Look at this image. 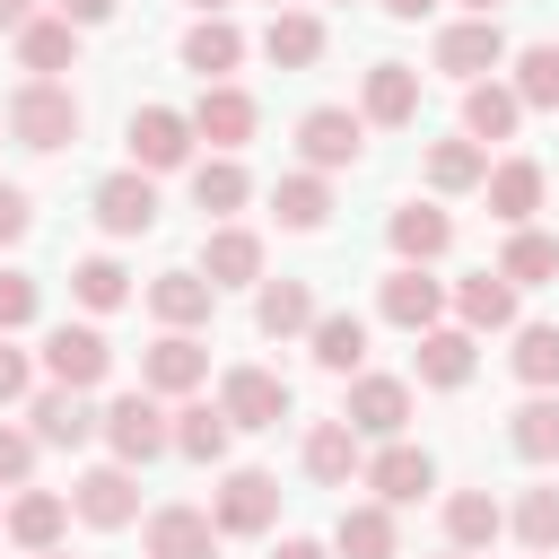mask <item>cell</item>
Returning a JSON list of instances; mask_svg holds the SVG:
<instances>
[{
  "label": "cell",
  "mask_w": 559,
  "mask_h": 559,
  "mask_svg": "<svg viewBox=\"0 0 559 559\" xmlns=\"http://www.w3.org/2000/svg\"><path fill=\"white\" fill-rule=\"evenodd\" d=\"M9 140H17V148H44V157L70 148V140H79V96H70L61 79H26V87L9 96Z\"/></svg>",
  "instance_id": "obj_1"
},
{
  "label": "cell",
  "mask_w": 559,
  "mask_h": 559,
  "mask_svg": "<svg viewBox=\"0 0 559 559\" xmlns=\"http://www.w3.org/2000/svg\"><path fill=\"white\" fill-rule=\"evenodd\" d=\"M96 428H105V445H114V463H148V454H166V411H157V393L140 384V393H114L105 411H96Z\"/></svg>",
  "instance_id": "obj_2"
},
{
  "label": "cell",
  "mask_w": 559,
  "mask_h": 559,
  "mask_svg": "<svg viewBox=\"0 0 559 559\" xmlns=\"http://www.w3.org/2000/svg\"><path fill=\"white\" fill-rule=\"evenodd\" d=\"M131 166H140V175H175V166H192V114H175V105H140V114H131Z\"/></svg>",
  "instance_id": "obj_3"
},
{
  "label": "cell",
  "mask_w": 559,
  "mask_h": 559,
  "mask_svg": "<svg viewBox=\"0 0 559 559\" xmlns=\"http://www.w3.org/2000/svg\"><path fill=\"white\" fill-rule=\"evenodd\" d=\"M358 148H367V122H358L349 105H314V114H297V157H306L314 175L358 166Z\"/></svg>",
  "instance_id": "obj_4"
},
{
  "label": "cell",
  "mask_w": 559,
  "mask_h": 559,
  "mask_svg": "<svg viewBox=\"0 0 559 559\" xmlns=\"http://www.w3.org/2000/svg\"><path fill=\"white\" fill-rule=\"evenodd\" d=\"M87 210H96L105 236H148V227H157V175L122 166V175H105V183L87 192Z\"/></svg>",
  "instance_id": "obj_5"
},
{
  "label": "cell",
  "mask_w": 559,
  "mask_h": 559,
  "mask_svg": "<svg viewBox=\"0 0 559 559\" xmlns=\"http://www.w3.org/2000/svg\"><path fill=\"white\" fill-rule=\"evenodd\" d=\"M44 376H52V384H70V393H87V384H105V376H114V341H105L96 323H61V332L44 341Z\"/></svg>",
  "instance_id": "obj_6"
},
{
  "label": "cell",
  "mask_w": 559,
  "mask_h": 559,
  "mask_svg": "<svg viewBox=\"0 0 559 559\" xmlns=\"http://www.w3.org/2000/svg\"><path fill=\"white\" fill-rule=\"evenodd\" d=\"M70 515H79V524H96V533H122V524L140 515V480H131V463H96V472H79Z\"/></svg>",
  "instance_id": "obj_7"
},
{
  "label": "cell",
  "mask_w": 559,
  "mask_h": 559,
  "mask_svg": "<svg viewBox=\"0 0 559 559\" xmlns=\"http://www.w3.org/2000/svg\"><path fill=\"white\" fill-rule=\"evenodd\" d=\"M271 515H280V480L253 472V463L210 489V524H218V533H271Z\"/></svg>",
  "instance_id": "obj_8"
},
{
  "label": "cell",
  "mask_w": 559,
  "mask_h": 559,
  "mask_svg": "<svg viewBox=\"0 0 559 559\" xmlns=\"http://www.w3.org/2000/svg\"><path fill=\"white\" fill-rule=\"evenodd\" d=\"M218 411H227V428H280L288 419V384L271 367H227L218 376Z\"/></svg>",
  "instance_id": "obj_9"
},
{
  "label": "cell",
  "mask_w": 559,
  "mask_h": 559,
  "mask_svg": "<svg viewBox=\"0 0 559 559\" xmlns=\"http://www.w3.org/2000/svg\"><path fill=\"white\" fill-rule=\"evenodd\" d=\"M498 61H507L498 17H454V26L437 35V70H445V79H463V87H472V79H489Z\"/></svg>",
  "instance_id": "obj_10"
},
{
  "label": "cell",
  "mask_w": 559,
  "mask_h": 559,
  "mask_svg": "<svg viewBox=\"0 0 559 559\" xmlns=\"http://www.w3.org/2000/svg\"><path fill=\"white\" fill-rule=\"evenodd\" d=\"M253 122H262V114H253V96H245L236 79H210L201 105H192V140H210V148H227V157L253 140Z\"/></svg>",
  "instance_id": "obj_11"
},
{
  "label": "cell",
  "mask_w": 559,
  "mask_h": 559,
  "mask_svg": "<svg viewBox=\"0 0 559 559\" xmlns=\"http://www.w3.org/2000/svg\"><path fill=\"white\" fill-rule=\"evenodd\" d=\"M376 314H384V323H402V332H428V323L445 314V280H428V262H402V271H384Z\"/></svg>",
  "instance_id": "obj_12"
},
{
  "label": "cell",
  "mask_w": 559,
  "mask_h": 559,
  "mask_svg": "<svg viewBox=\"0 0 559 559\" xmlns=\"http://www.w3.org/2000/svg\"><path fill=\"white\" fill-rule=\"evenodd\" d=\"M341 419H349L358 437H402V428H411V384H402V376H349Z\"/></svg>",
  "instance_id": "obj_13"
},
{
  "label": "cell",
  "mask_w": 559,
  "mask_h": 559,
  "mask_svg": "<svg viewBox=\"0 0 559 559\" xmlns=\"http://www.w3.org/2000/svg\"><path fill=\"white\" fill-rule=\"evenodd\" d=\"M358 472H367V489H376L384 507H411V498H428V489H437L428 445H402V437H384V454H376V463H358Z\"/></svg>",
  "instance_id": "obj_14"
},
{
  "label": "cell",
  "mask_w": 559,
  "mask_h": 559,
  "mask_svg": "<svg viewBox=\"0 0 559 559\" xmlns=\"http://www.w3.org/2000/svg\"><path fill=\"white\" fill-rule=\"evenodd\" d=\"M0 533H9L17 550H61V533H70V498H61V489H17L9 515H0Z\"/></svg>",
  "instance_id": "obj_15"
},
{
  "label": "cell",
  "mask_w": 559,
  "mask_h": 559,
  "mask_svg": "<svg viewBox=\"0 0 559 559\" xmlns=\"http://www.w3.org/2000/svg\"><path fill=\"white\" fill-rule=\"evenodd\" d=\"M9 44H17L26 79H61V70H79V26H70V17H44V9H35Z\"/></svg>",
  "instance_id": "obj_16"
},
{
  "label": "cell",
  "mask_w": 559,
  "mask_h": 559,
  "mask_svg": "<svg viewBox=\"0 0 559 559\" xmlns=\"http://www.w3.org/2000/svg\"><path fill=\"white\" fill-rule=\"evenodd\" d=\"M411 114H419V70H411V61H376V70H367V87H358V122L402 131Z\"/></svg>",
  "instance_id": "obj_17"
},
{
  "label": "cell",
  "mask_w": 559,
  "mask_h": 559,
  "mask_svg": "<svg viewBox=\"0 0 559 559\" xmlns=\"http://www.w3.org/2000/svg\"><path fill=\"white\" fill-rule=\"evenodd\" d=\"M210 306H218V288H210L201 271H157V280H148V314H157L166 332H201Z\"/></svg>",
  "instance_id": "obj_18"
},
{
  "label": "cell",
  "mask_w": 559,
  "mask_h": 559,
  "mask_svg": "<svg viewBox=\"0 0 559 559\" xmlns=\"http://www.w3.org/2000/svg\"><path fill=\"white\" fill-rule=\"evenodd\" d=\"M472 367H480V349H472V332H463V323H428V332H419V384L463 393V384H472Z\"/></svg>",
  "instance_id": "obj_19"
},
{
  "label": "cell",
  "mask_w": 559,
  "mask_h": 559,
  "mask_svg": "<svg viewBox=\"0 0 559 559\" xmlns=\"http://www.w3.org/2000/svg\"><path fill=\"white\" fill-rule=\"evenodd\" d=\"M201 376H210V349H201L192 332H166V341L140 358V384H148V393H175V402L201 393Z\"/></svg>",
  "instance_id": "obj_20"
},
{
  "label": "cell",
  "mask_w": 559,
  "mask_h": 559,
  "mask_svg": "<svg viewBox=\"0 0 559 559\" xmlns=\"http://www.w3.org/2000/svg\"><path fill=\"white\" fill-rule=\"evenodd\" d=\"M26 419H35V445H87V437H96V411H87V393H70V384H44V393L26 402Z\"/></svg>",
  "instance_id": "obj_21"
},
{
  "label": "cell",
  "mask_w": 559,
  "mask_h": 559,
  "mask_svg": "<svg viewBox=\"0 0 559 559\" xmlns=\"http://www.w3.org/2000/svg\"><path fill=\"white\" fill-rule=\"evenodd\" d=\"M227 437H236L227 411H218V402H192V393H183V411L166 419V445H175L183 463H227Z\"/></svg>",
  "instance_id": "obj_22"
},
{
  "label": "cell",
  "mask_w": 559,
  "mask_h": 559,
  "mask_svg": "<svg viewBox=\"0 0 559 559\" xmlns=\"http://www.w3.org/2000/svg\"><path fill=\"white\" fill-rule=\"evenodd\" d=\"M393 550H402V533H393V507H384V498L341 507V524H332V559H393Z\"/></svg>",
  "instance_id": "obj_23"
},
{
  "label": "cell",
  "mask_w": 559,
  "mask_h": 559,
  "mask_svg": "<svg viewBox=\"0 0 559 559\" xmlns=\"http://www.w3.org/2000/svg\"><path fill=\"white\" fill-rule=\"evenodd\" d=\"M210 550H218L210 507H157L148 515V559H210Z\"/></svg>",
  "instance_id": "obj_24"
},
{
  "label": "cell",
  "mask_w": 559,
  "mask_h": 559,
  "mask_svg": "<svg viewBox=\"0 0 559 559\" xmlns=\"http://www.w3.org/2000/svg\"><path fill=\"white\" fill-rule=\"evenodd\" d=\"M480 192H489V218L533 227V210H542V166H533V157H507V166L480 175Z\"/></svg>",
  "instance_id": "obj_25"
},
{
  "label": "cell",
  "mask_w": 559,
  "mask_h": 559,
  "mask_svg": "<svg viewBox=\"0 0 559 559\" xmlns=\"http://www.w3.org/2000/svg\"><path fill=\"white\" fill-rule=\"evenodd\" d=\"M454 314H463V332H515V280L507 271H472L454 288Z\"/></svg>",
  "instance_id": "obj_26"
},
{
  "label": "cell",
  "mask_w": 559,
  "mask_h": 559,
  "mask_svg": "<svg viewBox=\"0 0 559 559\" xmlns=\"http://www.w3.org/2000/svg\"><path fill=\"white\" fill-rule=\"evenodd\" d=\"M262 52H271V70H306V61H323V17H314V9H271Z\"/></svg>",
  "instance_id": "obj_27"
},
{
  "label": "cell",
  "mask_w": 559,
  "mask_h": 559,
  "mask_svg": "<svg viewBox=\"0 0 559 559\" xmlns=\"http://www.w3.org/2000/svg\"><path fill=\"white\" fill-rule=\"evenodd\" d=\"M201 280H210V288H245V280H262V236H253V227H218V236L201 245Z\"/></svg>",
  "instance_id": "obj_28"
},
{
  "label": "cell",
  "mask_w": 559,
  "mask_h": 559,
  "mask_svg": "<svg viewBox=\"0 0 559 559\" xmlns=\"http://www.w3.org/2000/svg\"><path fill=\"white\" fill-rule=\"evenodd\" d=\"M349 472H358V428H349V419H314V428H306V480L349 489Z\"/></svg>",
  "instance_id": "obj_29"
},
{
  "label": "cell",
  "mask_w": 559,
  "mask_h": 559,
  "mask_svg": "<svg viewBox=\"0 0 559 559\" xmlns=\"http://www.w3.org/2000/svg\"><path fill=\"white\" fill-rule=\"evenodd\" d=\"M524 122V96L515 87H498V79H472L463 87V140H507Z\"/></svg>",
  "instance_id": "obj_30"
},
{
  "label": "cell",
  "mask_w": 559,
  "mask_h": 559,
  "mask_svg": "<svg viewBox=\"0 0 559 559\" xmlns=\"http://www.w3.org/2000/svg\"><path fill=\"white\" fill-rule=\"evenodd\" d=\"M384 236H393V253H402V262H437V253L454 245V218H445V210H428V201H402Z\"/></svg>",
  "instance_id": "obj_31"
},
{
  "label": "cell",
  "mask_w": 559,
  "mask_h": 559,
  "mask_svg": "<svg viewBox=\"0 0 559 559\" xmlns=\"http://www.w3.org/2000/svg\"><path fill=\"white\" fill-rule=\"evenodd\" d=\"M306 349H314L323 376H358V358H367V323H358V314H314V323H306Z\"/></svg>",
  "instance_id": "obj_32"
},
{
  "label": "cell",
  "mask_w": 559,
  "mask_h": 559,
  "mask_svg": "<svg viewBox=\"0 0 559 559\" xmlns=\"http://www.w3.org/2000/svg\"><path fill=\"white\" fill-rule=\"evenodd\" d=\"M498 533H507V507H498L489 489H454V498H445V542H454V550H489Z\"/></svg>",
  "instance_id": "obj_33"
},
{
  "label": "cell",
  "mask_w": 559,
  "mask_h": 559,
  "mask_svg": "<svg viewBox=\"0 0 559 559\" xmlns=\"http://www.w3.org/2000/svg\"><path fill=\"white\" fill-rule=\"evenodd\" d=\"M236 61H245V35H236L227 17H201V26L183 35V70H192L201 87H210V79H227Z\"/></svg>",
  "instance_id": "obj_34"
},
{
  "label": "cell",
  "mask_w": 559,
  "mask_h": 559,
  "mask_svg": "<svg viewBox=\"0 0 559 559\" xmlns=\"http://www.w3.org/2000/svg\"><path fill=\"white\" fill-rule=\"evenodd\" d=\"M271 210H280V227H297V236H314L323 218H332V183L306 166V175H280L271 183Z\"/></svg>",
  "instance_id": "obj_35"
},
{
  "label": "cell",
  "mask_w": 559,
  "mask_h": 559,
  "mask_svg": "<svg viewBox=\"0 0 559 559\" xmlns=\"http://www.w3.org/2000/svg\"><path fill=\"white\" fill-rule=\"evenodd\" d=\"M253 323H262L271 341H297V332L314 323V288H306V280H262V297H253Z\"/></svg>",
  "instance_id": "obj_36"
},
{
  "label": "cell",
  "mask_w": 559,
  "mask_h": 559,
  "mask_svg": "<svg viewBox=\"0 0 559 559\" xmlns=\"http://www.w3.org/2000/svg\"><path fill=\"white\" fill-rule=\"evenodd\" d=\"M192 201H201L210 218H227V210H245V201H253V175L218 148V157H201V166H192Z\"/></svg>",
  "instance_id": "obj_37"
},
{
  "label": "cell",
  "mask_w": 559,
  "mask_h": 559,
  "mask_svg": "<svg viewBox=\"0 0 559 559\" xmlns=\"http://www.w3.org/2000/svg\"><path fill=\"white\" fill-rule=\"evenodd\" d=\"M507 367L533 384V393H559V323H515V349Z\"/></svg>",
  "instance_id": "obj_38"
},
{
  "label": "cell",
  "mask_w": 559,
  "mask_h": 559,
  "mask_svg": "<svg viewBox=\"0 0 559 559\" xmlns=\"http://www.w3.org/2000/svg\"><path fill=\"white\" fill-rule=\"evenodd\" d=\"M507 445L524 463H559V393H533L515 419H507Z\"/></svg>",
  "instance_id": "obj_39"
},
{
  "label": "cell",
  "mask_w": 559,
  "mask_h": 559,
  "mask_svg": "<svg viewBox=\"0 0 559 559\" xmlns=\"http://www.w3.org/2000/svg\"><path fill=\"white\" fill-rule=\"evenodd\" d=\"M498 271H507L515 288H542V280H559V236H542V227H515V236H507V253H498Z\"/></svg>",
  "instance_id": "obj_40"
},
{
  "label": "cell",
  "mask_w": 559,
  "mask_h": 559,
  "mask_svg": "<svg viewBox=\"0 0 559 559\" xmlns=\"http://www.w3.org/2000/svg\"><path fill=\"white\" fill-rule=\"evenodd\" d=\"M70 297H79L87 314H114V306L131 297V271H122L114 253H87V262H70Z\"/></svg>",
  "instance_id": "obj_41"
},
{
  "label": "cell",
  "mask_w": 559,
  "mask_h": 559,
  "mask_svg": "<svg viewBox=\"0 0 559 559\" xmlns=\"http://www.w3.org/2000/svg\"><path fill=\"white\" fill-rule=\"evenodd\" d=\"M489 175V148L480 140H437L428 148V192H472Z\"/></svg>",
  "instance_id": "obj_42"
},
{
  "label": "cell",
  "mask_w": 559,
  "mask_h": 559,
  "mask_svg": "<svg viewBox=\"0 0 559 559\" xmlns=\"http://www.w3.org/2000/svg\"><path fill=\"white\" fill-rule=\"evenodd\" d=\"M515 96L542 105V114H559V44H524L515 52Z\"/></svg>",
  "instance_id": "obj_43"
},
{
  "label": "cell",
  "mask_w": 559,
  "mask_h": 559,
  "mask_svg": "<svg viewBox=\"0 0 559 559\" xmlns=\"http://www.w3.org/2000/svg\"><path fill=\"white\" fill-rule=\"evenodd\" d=\"M515 533H524L533 559H550V550H559V489H524V498H515Z\"/></svg>",
  "instance_id": "obj_44"
},
{
  "label": "cell",
  "mask_w": 559,
  "mask_h": 559,
  "mask_svg": "<svg viewBox=\"0 0 559 559\" xmlns=\"http://www.w3.org/2000/svg\"><path fill=\"white\" fill-rule=\"evenodd\" d=\"M26 472H35V428L0 419V489H26Z\"/></svg>",
  "instance_id": "obj_45"
},
{
  "label": "cell",
  "mask_w": 559,
  "mask_h": 559,
  "mask_svg": "<svg viewBox=\"0 0 559 559\" xmlns=\"http://www.w3.org/2000/svg\"><path fill=\"white\" fill-rule=\"evenodd\" d=\"M17 323H35V280L0 271V332H17Z\"/></svg>",
  "instance_id": "obj_46"
},
{
  "label": "cell",
  "mask_w": 559,
  "mask_h": 559,
  "mask_svg": "<svg viewBox=\"0 0 559 559\" xmlns=\"http://www.w3.org/2000/svg\"><path fill=\"white\" fill-rule=\"evenodd\" d=\"M26 393H35V367H26V349L0 341V402H26Z\"/></svg>",
  "instance_id": "obj_47"
},
{
  "label": "cell",
  "mask_w": 559,
  "mask_h": 559,
  "mask_svg": "<svg viewBox=\"0 0 559 559\" xmlns=\"http://www.w3.org/2000/svg\"><path fill=\"white\" fill-rule=\"evenodd\" d=\"M26 227H35V201H26L17 183H0V245H17Z\"/></svg>",
  "instance_id": "obj_48"
},
{
  "label": "cell",
  "mask_w": 559,
  "mask_h": 559,
  "mask_svg": "<svg viewBox=\"0 0 559 559\" xmlns=\"http://www.w3.org/2000/svg\"><path fill=\"white\" fill-rule=\"evenodd\" d=\"M122 0H52V17H70V26H105Z\"/></svg>",
  "instance_id": "obj_49"
},
{
  "label": "cell",
  "mask_w": 559,
  "mask_h": 559,
  "mask_svg": "<svg viewBox=\"0 0 559 559\" xmlns=\"http://www.w3.org/2000/svg\"><path fill=\"white\" fill-rule=\"evenodd\" d=\"M26 17H35V0H0V35H17Z\"/></svg>",
  "instance_id": "obj_50"
},
{
  "label": "cell",
  "mask_w": 559,
  "mask_h": 559,
  "mask_svg": "<svg viewBox=\"0 0 559 559\" xmlns=\"http://www.w3.org/2000/svg\"><path fill=\"white\" fill-rule=\"evenodd\" d=\"M376 9H384V17H428L437 0H376Z\"/></svg>",
  "instance_id": "obj_51"
},
{
  "label": "cell",
  "mask_w": 559,
  "mask_h": 559,
  "mask_svg": "<svg viewBox=\"0 0 559 559\" xmlns=\"http://www.w3.org/2000/svg\"><path fill=\"white\" fill-rule=\"evenodd\" d=\"M280 559H332V542H280Z\"/></svg>",
  "instance_id": "obj_52"
},
{
  "label": "cell",
  "mask_w": 559,
  "mask_h": 559,
  "mask_svg": "<svg viewBox=\"0 0 559 559\" xmlns=\"http://www.w3.org/2000/svg\"><path fill=\"white\" fill-rule=\"evenodd\" d=\"M463 9H472V17H498V0H463Z\"/></svg>",
  "instance_id": "obj_53"
},
{
  "label": "cell",
  "mask_w": 559,
  "mask_h": 559,
  "mask_svg": "<svg viewBox=\"0 0 559 559\" xmlns=\"http://www.w3.org/2000/svg\"><path fill=\"white\" fill-rule=\"evenodd\" d=\"M192 9H201V17H218V9H227V0H192Z\"/></svg>",
  "instance_id": "obj_54"
},
{
  "label": "cell",
  "mask_w": 559,
  "mask_h": 559,
  "mask_svg": "<svg viewBox=\"0 0 559 559\" xmlns=\"http://www.w3.org/2000/svg\"><path fill=\"white\" fill-rule=\"evenodd\" d=\"M35 559H70V550H35Z\"/></svg>",
  "instance_id": "obj_55"
},
{
  "label": "cell",
  "mask_w": 559,
  "mask_h": 559,
  "mask_svg": "<svg viewBox=\"0 0 559 559\" xmlns=\"http://www.w3.org/2000/svg\"><path fill=\"white\" fill-rule=\"evenodd\" d=\"M445 559H472V550H445Z\"/></svg>",
  "instance_id": "obj_56"
},
{
  "label": "cell",
  "mask_w": 559,
  "mask_h": 559,
  "mask_svg": "<svg viewBox=\"0 0 559 559\" xmlns=\"http://www.w3.org/2000/svg\"><path fill=\"white\" fill-rule=\"evenodd\" d=\"M271 9H288V0H271Z\"/></svg>",
  "instance_id": "obj_57"
}]
</instances>
